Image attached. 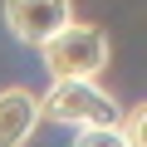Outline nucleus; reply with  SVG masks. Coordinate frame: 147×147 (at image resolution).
<instances>
[{"mask_svg":"<svg viewBox=\"0 0 147 147\" xmlns=\"http://www.w3.org/2000/svg\"><path fill=\"white\" fill-rule=\"evenodd\" d=\"M123 103L108 93V88H98V84H69V79H54L49 84V93L39 98V118H49V123H64V127H118L123 123Z\"/></svg>","mask_w":147,"mask_h":147,"instance_id":"obj_2","label":"nucleus"},{"mask_svg":"<svg viewBox=\"0 0 147 147\" xmlns=\"http://www.w3.org/2000/svg\"><path fill=\"white\" fill-rule=\"evenodd\" d=\"M39 59L54 79H69V84H98V74L108 69L113 59V44L98 25H64L54 39L39 44Z\"/></svg>","mask_w":147,"mask_h":147,"instance_id":"obj_1","label":"nucleus"},{"mask_svg":"<svg viewBox=\"0 0 147 147\" xmlns=\"http://www.w3.org/2000/svg\"><path fill=\"white\" fill-rule=\"evenodd\" d=\"M5 25L20 44L39 49L64 25H74V0H5Z\"/></svg>","mask_w":147,"mask_h":147,"instance_id":"obj_3","label":"nucleus"},{"mask_svg":"<svg viewBox=\"0 0 147 147\" xmlns=\"http://www.w3.org/2000/svg\"><path fill=\"white\" fill-rule=\"evenodd\" d=\"M74 147H132V142H127V132L118 123V127H79Z\"/></svg>","mask_w":147,"mask_h":147,"instance_id":"obj_5","label":"nucleus"},{"mask_svg":"<svg viewBox=\"0 0 147 147\" xmlns=\"http://www.w3.org/2000/svg\"><path fill=\"white\" fill-rule=\"evenodd\" d=\"M39 127V93L0 88V147H25Z\"/></svg>","mask_w":147,"mask_h":147,"instance_id":"obj_4","label":"nucleus"}]
</instances>
